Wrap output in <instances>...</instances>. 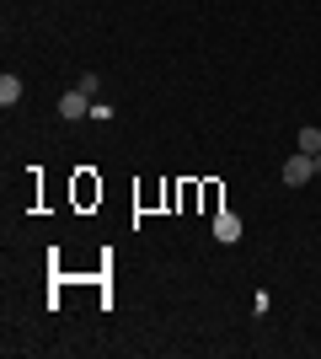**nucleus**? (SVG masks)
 Returning a JSON list of instances; mask_svg holds the SVG:
<instances>
[{"label": "nucleus", "instance_id": "2", "mask_svg": "<svg viewBox=\"0 0 321 359\" xmlns=\"http://www.w3.org/2000/svg\"><path fill=\"white\" fill-rule=\"evenodd\" d=\"M241 236H246L241 215H230V210H220V215H214V241H225V247H236Z\"/></svg>", "mask_w": 321, "mask_h": 359}, {"label": "nucleus", "instance_id": "3", "mask_svg": "<svg viewBox=\"0 0 321 359\" xmlns=\"http://www.w3.org/2000/svg\"><path fill=\"white\" fill-rule=\"evenodd\" d=\"M311 177H316L311 156H306V150H294L290 161H284V182H290V188H300V182H311Z\"/></svg>", "mask_w": 321, "mask_h": 359}, {"label": "nucleus", "instance_id": "4", "mask_svg": "<svg viewBox=\"0 0 321 359\" xmlns=\"http://www.w3.org/2000/svg\"><path fill=\"white\" fill-rule=\"evenodd\" d=\"M22 91H27V86H22V75H11V70L0 75V107H16V102H22Z\"/></svg>", "mask_w": 321, "mask_h": 359}, {"label": "nucleus", "instance_id": "6", "mask_svg": "<svg viewBox=\"0 0 321 359\" xmlns=\"http://www.w3.org/2000/svg\"><path fill=\"white\" fill-rule=\"evenodd\" d=\"M113 118V102H92V123H107Z\"/></svg>", "mask_w": 321, "mask_h": 359}, {"label": "nucleus", "instance_id": "7", "mask_svg": "<svg viewBox=\"0 0 321 359\" xmlns=\"http://www.w3.org/2000/svg\"><path fill=\"white\" fill-rule=\"evenodd\" d=\"M311 166H316V177H321V150H316V156H311Z\"/></svg>", "mask_w": 321, "mask_h": 359}, {"label": "nucleus", "instance_id": "5", "mask_svg": "<svg viewBox=\"0 0 321 359\" xmlns=\"http://www.w3.org/2000/svg\"><path fill=\"white\" fill-rule=\"evenodd\" d=\"M300 150L316 156V150H321V129H311V123H306V129H300Z\"/></svg>", "mask_w": 321, "mask_h": 359}, {"label": "nucleus", "instance_id": "1", "mask_svg": "<svg viewBox=\"0 0 321 359\" xmlns=\"http://www.w3.org/2000/svg\"><path fill=\"white\" fill-rule=\"evenodd\" d=\"M92 102H97V97H86L80 86H70V91L59 97V118H64V123H80V118H92Z\"/></svg>", "mask_w": 321, "mask_h": 359}]
</instances>
